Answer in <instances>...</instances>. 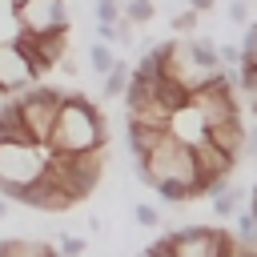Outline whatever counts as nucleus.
<instances>
[{"mask_svg":"<svg viewBox=\"0 0 257 257\" xmlns=\"http://www.w3.org/2000/svg\"><path fill=\"white\" fill-rule=\"evenodd\" d=\"M104 116L92 100L80 92H64V104L56 112V124L48 133V153H104Z\"/></svg>","mask_w":257,"mask_h":257,"instance_id":"f257e3e1","label":"nucleus"},{"mask_svg":"<svg viewBox=\"0 0 257 257\" xmlns=\"http://www.w3.org/2000/svg\"><path fill=\"white\" fill-rule=\"evenodd\" d=\"M44 173L72 197V201H84L100 173H104V153H48L44 157Z\"/></svg>","mask_w":257,"mask_h":257,"instance_id":"f03ea898","label":"nucleus"},{"mask_svg":"<svg viewBox=\"0 0 257 257\" xmlns=\"http://www.w3.org/2000/svg\"><path fill=\"white\" fill-rule=\"evenodd\" d=\"M12 100H16V112H20V124H24L28 141H32L36 149H44V145H48V133H52V124H56V112H60V104H64V88L32 84L28 92H20V96H12Z\"/></svg>","mask_w":257,"mask_h":257,"instance_id":"7ed1b4c3","label":"nucleus"},{"mask_svg":"<svg viewBox=\"0 0 257 257\" xmlns=\"http://www.w3.org/2000/svg\"><path fill=\"white\" fill-rule=\"evenodd\" d=\"M44 157L48 149L36 145H0V197L12 201L20 189L36 185L44 177Z\"/></svg>","mask_w":257,"mask_h":257,"instance_id":"20e7f679","label":"nucleus"},{"mask_svg":"<svg viewBox=\"0 0 257 257\" xmlns=\"http://www.w3.org/2000/svg\"><path fill=\"white\" fill-rule=\"evenodd\" d=\"M233 84H237V68H221V76L205 88H197L189 96V108L205 120V128H217V124H229V120H241V108H237V96H233Z\"/></svg>","mask_w":257,"mask_h":257,"instance_id":"39448f33","label":"nucleus"},{"mask_svg":"<svg viewBox=\"0 0 257 257\" xmlns=\"http://www.w3.org/2000/svg\"><path fill=\"white\" fill-rule=\"evenodd\" d=\"M173 257H225L233 233L225 229H205V225H189V229H173Z\"/></svg>","mask_w":257,"mask_h":257,"instance_id":"423d86ee","label":"nucleus"},{"mask_svg":"<svg viewBox=\"0 0 257 257\" xmlns=\"http://www.w3.org/2000/svg\"><path fill=\"white\" fill-rule=\"evenodd\" d=\"M20 32L28 36H48V32H68V8L64 0H28L16 8Z\"/></svg>","mask_w":257,"mask_h":257,"instance_id":"0eeeda50","label":"nucleus"},{"mask_svg":"<svg viewBox=\"0 0 257 257\" xmlns=\"http://www.w3.org/2000/svg\"><path fill=\"white\" fill-rule=\"evenodd\" d=\"M36 80H40V76L32 72L28 56H24L16 44H4V48H0V96H4V100H8L12 92L20 96V92H28Z\"/></svg>","mask_w":257,"mask_h":257,"instance_id":"6e6552de","label":"nucleus"},{"mask_svg":"<svg viewBox=\"0 0 257 257\" xmlns=\"http://www.w3.org/2000/svg\"><path fill=\"white\" fill-rule=\"evenodd\" d=\"M12 201H20V205H28V209H44V213H64V209H72V205H76V201H72V197H68V193L48 177V173H44L36 185L20 189Z\"/></svg>","mask_w":257,"mask_h":257,"instance_id":"1a4fd4ad","label":"nucleus"},{"mask_svg":"<svg viewBox=\"0 0 257 257\" xmlns=\"http://www.w3.org/2000/svg\"><path fill=\"white\" fill-rule=\"evenodd\" d=\"M177 145H185V149H197V145H205V137H209V128H205V120L193 112V108H181V112H173L169 116V128H165Z\"/></svg>","mask_w":257,"mask_h":257,"instance_id":"9d476101","label":"nucleus"},{"mask_svg":"<svg viewBox=\"0 0 257 257\" xmlns=\"http://www.w3.org/2000/svg\"><path fill=\"white\" fill-rule=\"evenodd\" d=\"M205 141H209L217 153H225L229 161H241V157H245V128H241V120H229V124L209 128Z\"/></svg>","mask_w":257,"mask_h":257,"instance_id":"9b49d317","label":"nucleus"},{"mask_svg":"<svg viewBox=\"0 0 257 257\" xmlns=\"http://www.w3.org/2000/svg\"><path fill=\"white\" fill-rule=\"evenodd\" d=\"M0 145H32L24 124H20V112H16V100H0Z\"/></svg>","mask_w":257,"mask_h":257,"instance_id":"f8f14e48","label":"nucleus"},{"mask_svg":"<svg viewBox=\"0 0 257 257\" xmlns=\"http://www.w3.org/2000/svg\"><path fill=\"white\" fill-rule=\"evenodd\" d=\"M0 257H60L48 241H28V237H4Z\"/></svg>","mask_w":257,"mask_h":257,"instance_id":"ddd939ff","label":"nucleus"},{"mask_svg":"<svg viewBox=\"0 0 257 257\" xmlns=\"http://www.w3.org/2000/svg\"><path fill=\"white\" fill-rule=\"evenodd\" d=\"M185 44H189V56H193V64H197V68H209V72H217V68H221V60H217V44H213V40L193 36V40H185Z\"/></svg>","mask_w":257,"mask_h":257,"instance_id":"4468645a","label":"nucleus"},{"mask_svg":"<svg viewBox=\"0 0 257 257\" xmlns=\"http://www.w3.org/2000/svg\"><path fill=\"white\" fill-rule=\"evenodd\" d=\"M16 40H20L16 8H12V0H0V48H4V44H16Z\"/></svg>","mask_w":257,"mask_h":257,"instance_id":"2eb2a0df","label":"nucleus"},{"mask_svg":"<svg viewBox=\"0 0 257 257\" xmlns=\"http://www.w3.org/2000/svg\"><path fill=\"white\" fill-rule=\"evenodd\" d=\"M128 76H133L128 60H116V64L108 68V76H104V96H124V88H128Z\"/></svg>","mask_w":257,"mask_h":257,"instance_id":"dca6fc26","label":"nucleus"},{"mask_svg":"<svg viewBox=\"0 0 257 257\" xmlns=\"http://www.w3.org/2000/svg\"><path fill=\"white\" fill-rule=\"evenodd\" d=\"M209 201H213V213H217V217H233V213H237L241 193H237V189H229V185H221V189H217Z\"/></svg>","mask_w":257,"mask_h":257,"instance_id":"f3484780","label":"nucleus"},{"mask_svg":"<svg viewBox=\"0 0 257 257\" xmlns=\"http://www.w3.org/2000/svg\"><path fill=\"white\" fill-rule=\"evenodd\" d=\"M88 60H92V72H100V76H108V68L116 64L112 48H108V44H100V40H96V44L88 48Z\"/></svg>","mask_w":257,"mask_h":257,"instance_id":"a211bd4d","label":"nucleus"},{"mask_svg":"<svg viewBox=\"0 0 257 257\" xmlns=\"http://www.w3.org/2000/svg\"><path fill=\"white\" fill-rule=\"evenodd\" d=\"M120 8H124V0H96V20H100V28H116V24H120Z\"/></svg>","mask_w":257,"mask_h":257,"instance_id":"6ab92c4d","label":"nucleus"},{"mask_svg":"<svg viewBox=\"0 0 257 257\" xmlns=\"http://www.w3.org/2000/svg\"><path fill=\"white\" fill-rule=\"evenodd\" d=\"M157 193H161V201H169V205H181V201H193V193H189V185H177V181H161V185H157Z\"/></svg>","mask_w":257,"mask_h":257,"instance_id":"aec40b11","label":"nucleus"},{"mask_svg":"<svg viewBox=\"0 0 257 257\" xmlns=\"http://www.w3.org/2000/svg\"><path fill=\"white\" fill-rule=\"evenodd\" d=\"M120 12L128 16V24H145V20H153V4H149V0H124Z\"/></svg>","mask_w":257,"mask_h":257,"instance_id":"412c9836","label":"nucleus"},{"mask_svg":"<svg viewBox=\"0 0 257 257\" xmlns=\"http://www.w3.org/2000/svg\"><path fill=\"white\" fill-rule=\"evenodd\" d=\"M84 249H88L84 237H60V249H56V253H60V257H80Z\"/></svg>","mask_w":257,"mask_h":257,"instance_id":"4be33fe9","label":"nucleus"},{"mask_svg":"<svg viewBox=\"0 0 257 257\" xmlns=\"http://www.w3.org/2000/svg\"><path fill=\"white\" fill-rule=\"evenodd\" d=\"M133 217H137V221H141L145 229H153V225H161V213H157L153 205H137V209H133Z\"/></svg>","mask_w":257,"mask_h":257,"instance_id":"5701e85b","label":"nucleus"},{"mask_svg":"<svg viewBox=\"0 0 257 257\" xmlns=\"http://www.w3.org/2000/svg\"><path fill=\"white\" fill-rule=\"evenodd\" d=\"M217 60L221 64H241V48L237 44H217Z\"/></svg>","mask_w":257,"mask_h":257,"instance_id":"b1692460","label":"nucleus"},{"mask_svg":"<svg viewBox=\"0 0 257 257\" xmlns=\"http://www.w3.org/2000/svg\"><path fill=\"white\" fill-rule=\"evenodd\" d=\"M241 56L257 60V24H249V32H245V40H241Z\"/></svg>","mask_w":257,"mask_h":257,"instance_id":"393cba45","label":"nucleus"},{"mask_svg":"<svg viewBox=\"0 0 257 257\" xmlns=\"http://www.w3.org/2000/svg\"><path fill=\"white\" fill-rule=\"evenodd\" d=\"M229 20L245 24V20H249V4H245V0H233V4H229Z\"/></svg>","mask_w":257,"mask_h":257,"instance_id":"a878e982","label":"nucleus"},{"mask_svg":"<svg viewBox=\"0 0 257 257\" xmlns=\"http://www.w3.org/2000/svg\"><path fill=\"white\" fill-rule=\"evenodd\" d=\"M173 28H177V32H189V28H197V12H181V16H173Z\"/></svg>","mask_w":257,"mask_h":257,"instance_id":"bb28decb","label":"nucleus"},{"mask_svg":"<svg viewBox=\"0 0 257 257\" xmlns=\"http://www.w3.org/2000/svg\"><path fill=\"white\" fill-rule=\"evenodd\" d=\"M213 4H217V0H189V12H197V16H201V12H209Z\"/></svg>","mask_w":257,"mask_h":257,"instance_id":"cd10ccee","label":"nucleus"},{"mask_svg":"<svg viewBox=\"0 0 257 257\" xmlns=\"http://www.w3.org/2000/svg\"><path fill=\"white\" fill-rule=\"evenodd\" d=\"M4 213H8V201H4V197H0V217H4Z\"/></svg>","mask_w":257,"mask_h":257,"instance_id":"c85d7f7f","label":"nucleus"},{"mask_svg":"<svg viewBox=\"0 0 257 257\" xmlns=\"http://www.w3.org/2000/svg\"><path fill=\"white\" fill-rule=\"evenodd\" d=\"M20 4H28V0H12V8H20Z\"/></svg>","mask_w":257,"mask_h":257,"instance_id":"c756f323","label":"nucleus"},{"mask_svg":"<svg viewBox=\"0 0 257 257\" xmlns=\"http://www.w3.org/2000/svg\"><path fill=\"white\" fill-rule=\"evenodd\" d=\"M141 257H149V253H141Z\"/></svg>","mask_w":257,"mask_h":257,"instance_id":"7c9ffc66","label":"nucleus"}]
</instances>
